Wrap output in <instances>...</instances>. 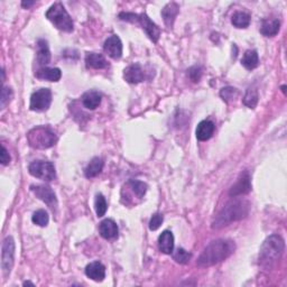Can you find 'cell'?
Segmentation results:
<instances>
[{
  "instance_id": "1",
  "label": "cell",
  "mask_w": 287,
  "mask_h": 287,
  "mask_svg": "<svg viewBox=\"0 0 287 287\" xmlns=\"http://www.w3.org/2000/svg\"><path fill=\"white\" fill-rule=\"evenodd\" d=\"M236 250V245L229 239H217L209 244L198 259L200 267H210L226 261Z\"/></svg>"
},
{
  "instance_id": "2",
  "label": "cell",
  "mask_w": 287,
  "mask_h": 287,
  "mask_svg": "<svg viewBox=\"0 0 287 287\" xmlns=\"http://www.w3.org/2000/svg\"><path fill=\"white\" fill-rule=\"evenodd\" d=\"M249 204L243 200H235L227 204V206L219 212L212 222V228L220 229V228L229 226L230 223L241 220L248 216Z\"/></svg>"
},
{
  "instance_id": "3",
  "label": "cell",
  "mask_w": 287,
  "mask_h": 287,
  "mask_svg": "<svg viewBox=\"0 0 287 287\" xmlns=\"http://www.w3.org/2000/svg\"><path fill=\"white\" fill-rule=\"evenodd\" d=\"M285 243L279 235H272L264 241L259 252V263L263 266H272L283 256Z\"/></svg>"
},
{
  "instance_id": "4",
  "label": "cell",
  "mask_w": 287,
  "mask_h": 287,
  "mask_svg": "<svg viewBox=\"0 0 287 287\" xmlns=\"http://www.w3.org/2000/svg\"><path fill=\"white\" fill-rule=\"evenodd\" d=\"M27 142L30 147L36 149H47L53 147L57 142V137L49 127L38 126L27 134Z\"/></svg>"
},
{
  "instance_id": "5",
  "label": "cell",
  "mask_w": 287,
  "mask_h": 287,
  "mask_svg": "<svg viewBox=\"0 0 287 287\" xmlns=\"http://www.w3.org/2000/svg\"><path fill=\"white\" fill-rule=\"evenodd\" d=\"M45 16L57 29L62 31L71 33V31H73V28H74L71 16L61 2H55L52 4L46 13H45Z\"/></svg>"
},
{
  "instance_id": "6",
  "label": "cell",
  "mask_w": 287,
  "mask_h": 287,
  "mask_svg": "<svg viewBox=\"0 0 287 287\" xmlns=\"http://www.w3.org/2000/svg\"><path fill=\"white\" fill-rule=\"evenodd\" d=\"M119 18L121 20L129 21V22H138L142 26V28L145 30L148 37L153 40L154 43H157L161 36V29L146 15V13H134V12H120Z\"/></svg>"
},
{
  "instance_id": "7",
  "label": "cell",
  "mask_w": 287,
  "mask_h": 287,
  "mask_svg": "<svg viewBox=\"0 0 287 287\" xmlns=\"http://www.w3.org/2000/svg\"><path fill=\"white\" fill-rule=\"evenodd\" d=\"M28 172L31 176L46 182H51L56 177L55 167H54L53 163L47 161H35L30 163Z\"/></svg>"
},
{
  "instance_id": "8",
  "label": "cell",
  "mask_w": 287,
  "mask_h": 287,
  "mask_svg": "<svg viewBox=\"0 0 287 287\" xmlns=\"http://www.w3.org/2000/svg\"><path fill=\"white\" fill-rule=\"evenodd\" d=\"M15 263V240L12 237H7L2 243L1 252V268L4 276H8Z\"/></svg>"
},
{
  "instance_id": "9",
  "label": "cell",
  "mask_w": 287,
  "mask_h": 287,
  "mask_svg": "<svg viewBox=\"0 0 287 287\" xmlns=\"http://www.w3.org/2000/svg\"><path fill=\"white\" fill-rule=\"evenodd\" d=\"M52 103V92L49 89H39L31 94L29 108L30 110L42 112L46 111Z\"/></svg>"
},
{
  "instance_id": "10",
  "label": "cell",
  "mask_w": 287,
  "mask_h": 287,
  "mask_svg": "<svg viewBox=\"0 0 287 287\" xmlns=\"http://www.w3.org/2000/svg\"><path fill=\"white\" fill-rule=\"evenodd\" d=\"M31 192H33L36 198L42 200L44 203L52 209L53 211L56 210L57 208V199L54 191L47 185H31L30 186Z\"/></svg>"
},
{
  "instance_id": "11",
  "label": "cell",
  "mask_w": 287,
  "mask_h": 287,
  "mask_svg": "<svg viewBox=\"0 0 287 287\" xmlns=\"http://www.w3.org/2000/svg\"><path fill=\"white\" fill-rule=\"evenodd\" d=\"M252 191V182H250V175L248 172H245L240 175L238 181L236 182L235 185H232L230 189V197H240V195L247 194Z\"/></svg>"
},
{
  "instance_id": "12",
  "label": "cell",
  "mask_w": 287,
  "mask_h": 287,
  "mask_svg": "<svg viewBox=\"0 0 287 287\" xmlns=\"http://www.w3.org/2000/svg\"><path fill=\"white\" fill-rule=\"evenodd\" d=\"M103 49L113 60H119L122 55V43L117 35L108 37L104 42Z\"/></svg>"
},
{
  "instance_id": "13",
  "label": "cell",
  "mask_w": 287,
  "mask_h": 287,
  "mask_svg": "<svg viewBox=\"0 0 287 287\" xmlns=\"http://www.w3.org/2000/svg\"><path fill=\"white\" fill-rule=\"evenodd\" d=\"M124 77L128 83L131 84L140 83V82H143L145 80L144 67L138 64V63H135V64L127 66L124 71Z\"/></svg>"
},
{
  "instance_id": "14",
  "label": "cell",
  "mask_w": 287,
  "mask_h": 287,
  "mask_svg": "<svg viewBox=\"0 0 287 287\" xmlns=\"http://www.w3.org/2000/svg\"><path fill=\"white\" fill-rule=\"evenodd\" d=\"M216 126L211 120H202L197 127L195 135L200 142H207L215 134Z\"/></svg>"
},
{
  "instance_id": "15",
  "label": "cell",
  "mask_w": 287,
  "mask_h": 287,
  "mask_svg": "<svg viewBox=\"0 0 287 287\" xmlns=\"http://www.w3.org/2000/svg\"><path fill=\"white\" fill-rule=\"evenodd\" d=\"M85 275L94 282H102L106 279V267L100 262H93L85 267Z\"/></svg>"
},
{
  "instance_id": "16",
  "label": "cell",
  "mask_w": 287,
  "mask_h": 287,
  "mask_svg": "<svg viewBox=\"0 0 287 287\" xmlns=\"http://www.w3.org/2000/svg\"><path fill=\"white\" fill-rule=\"evenodd\" d=\"M118 226L112 219H106L99 225V232L102 238L110 240L115 239L118 237Z\"/></svg>"
},
{
  "instance_id": "17",
  "label": "cell",
  "mask_w": 287,
  "mask_h": 287,
  "mask_svg": "<svg viewBox=\"0 0 287 287\" xmlns=\"http://www.w3.org/2000/svg\"><path fill=\"white\" fill-rule=\"evenodd\" d=\"M36 62H37V64L40 67H45L51 62V51H49L47 40H37V56H36Z\"/></svg>"
},
{
  "instance_id": "18",
  "label": "cell",
  "mask_w": 287,
  "mask_h": 287,
  "mask_svg": "<svg viewBox=\"0 0 287 287\" xmlns=\"http://www.w3.org/2000/svg\"><path fill=\"white\" fill-rule=\"evenodd\" d=\"M179 12H180V6L176 2L167 3L166 6L163 8L162 17L168 28H172L173 25H174L175 18L179 15Z\"/></svg>"
},
{
  "instance_id": "19",
  "label": "cell",
  "mask_w": 287,
  "mask_h": 287,
  "mask_svg": "<svg viewBox=\"0 0 287 287\" xmlns=\"http://www.w3.org/2000/svg\"><path fill=\"white\" fill-rule=\"evenodd\" d=\"M35 75L37 79L40 80H46L51 82H57L60 81L62 77V72L57 67H39V69L36 71Z\"/></svg>"
},
{
  "instance_id": "20",
  "label": "cell",
  "mask_w": 287,
  "mask_h": 287,
  "mask_svg": "<svg viewBox=\"0 0 287 287\" xmlns=\"http://www.w3.org/2000/svg\"><path fill=\"white\" fill-rule=\"evenodd\" d=\"M158 247L163 254L170 255L174 252V236L171 231H164L158 237Z\"/></svg>"
},
{
  "instance_id": "21",
  "label": "cell",
  "mask_w": 287,
  "mask_h": 287,
  "mask_svg": "<svg viewBox=\"0 0 287 287\" xmlns=\"http://www.w3.org/2000/svg\"><path fill=\"white\" fill-rule=\"evenodd\" d=\"M102 95L101 93H99L98 91H86L85 93H83L81 98L82 104L89 110H94L97 109L100 103H101Z\"/></svg>"
},
{
  "instance_id": "22",
  "label": "cell",
  "mask_w": 287,
  "mask_h": 287,
  "mask_svg": "<svg viewBox=\"0 0 287 287\" xmlns=\"http://www.w3.org/2000/svg\"><path fill=\"white\" fill-rule=\"evenodd\" d=\"M85 64L88 67H91V69H95V70H100V69H106V67L109 65L108 61L106 60L102 54H98V53H88L85 55Z\"/></svg>"
},
{
  "instance_id": "23",
  "label": "cell",
  "mask_w": 287,
  "mask_h": 287,
  "mask_svg": "<svg viewBox=\"0 0 287 287\" xmlns=\"http://www.w3.org/2000/svg\"><path fill=\"white\" fill-rule=\"evenodd\" d=\"M103 165H104V162L102 158L94 157L92 161L88 164V166L85 167V170H84L85 177H88V179H93V177L98 176L100 173L102 172Z\"/></svg>"
},
{
  "instance_id": "24",
  "label": "cell",
  "mask_w": 287,
  "mask_h": 287,
  "mask_svg": "<svg viewBox=\"0 0 287 287\" xmlns=\"http://www.w3.org/2000/svg\"><path fill=\"white\" fill-rule=\"evenodd\" d=\"M281 21L279 19H267L263 20L261 26V33L267 37H272V36L277 35L280 31Z\"/></svg>"
},
{
  "instance_id": "25",
  "label": "cell",
  "mask_w": 287,
  "mask_h": 287,
  "mask_svg": "<svg viewBox=\"0 0 287 287\" xmlns=\"http://www.w3.org/2000/svg\"><path fill=\"white\" fill-rule=\"evenodd\" d=\"M241 64L247 70H254L256 69L259 64V56L258 53L254 49H249V51L244 54L243 58H241Z\"/></svg>"
},
{
  "instance_id": "26",
  "label": "cell",
  "mask_w": 287,
  "mask_h": 287,
  "mask_svg": "<svg viewBox=\"0 0 287 287\" xmlns=\"http://www.w3.org/2000/svg\"><path fill=\"white\" fill-rule=\"evenodd\" d=\"M231 22L237 28H247L250 25V16L247 12L237 11L232 15Z\"/></svg>"
},
{
  "instance_id": "27",
  "label": "cell",
  "mask_w": 287,
  "mask_h": 287,
  "mask_svg": "<svg viewBox=\"0 0 287 287\" xmlns=\"http://www.w3.org/2000/svg\"><path fill=\"white\" fill-rule=\"evenodd\" d=\"M258 99H259V95H258L257 89L249 88L247 91H246V94L244 97V104L250 109H254L257 106Z\"/></svg>"
},
{
  "instance_id": "28",
  "label": "cell",
  "mask_w": 287,
  "mask_h": 287,
  "mask_svg": "<svg viewBox=\"0 0 287 287\" xmlns=\"http://www.w3.org/2000/svg\"><path fill=\"white\" fill-rule=\"evenodd\" d=\"M127 185L129 186V189H131V191L137 195L139 199H143L145 197L146 192H147V184L144 183V182H140V181H135V180H130L128 181V183Z\"/></svg>"
},
{
  "instance_id": "29",
  "label": "cell",
  "mask_w": 287,
  "mask_h": 287,
  "mask_svg": "<svg viewBox=\"0 0 287 287\" xmlns=\"http://www.w3.org/2000/svg\"><path fill=\"white\" fill-rule=\"evenodd\" d=\"M94 209H95V213H97V216L99 218H101V217H103L104 215H106L107 209H108V204H107L106 199H104V197L101 193L97 194V197H95Z\"/></svg>"
},
{
  "instance_id": "30",
  "label": "cell",
  "mask_w": 287,
  "mask_h": 287,
  "mask_svg": "<svg viewBox=\"0 0 287 287\" xmlns=\"http://www.w3.org/2000/svg\"><path fill=\"white\" fill-rule=\"evenodd\" d=\"M31 221L39 227H46L49 221L48 213L45 210H43V209H40V210L34 212L33 217H31Z\"/></svg>"
},
{
  "instance_id": "31",
  "label": "cell",
  "mask_w": 287,
  "mask_h": 287,
  "mask_svg": "<svg viewBox=\"0 0 287 287\" xmlns=\"http://www.w3.org/2000/svg\"><path fill=\"white\" fill-rule=\"evenodd\" d=\"M173 254V258H174V261L179 264H182V265H185V264H188L191 258H192V255H191L189 252H186L185 249L183 248H177L174 253Z\"/></svg>"
},
{
  "instance_id": "32",
  "label": "cell",
  "mask_w": 287,
  "mask_h": 287,
  "mask_svg": "<svg viewBox=\"0 0 287 287\" xmlns=\"http://www.w3.org/2000/svg\"><path fill=\"white\" fill-rule=\"evenodd\" d=\"M220 95L225 101H231V100H234L238 95V91L232 88V86H227V88L221 89Z\"/></svg>"
},
{
  "instance_id": "33",
  "label": "cell",
  "mask_w": 287,
  "mask_h": 287,
  "mask_svg": "<svg viewBox=\"0 0 287 287\" xmlns=\"http://www.w3.org/2000/svg\"><path fill=\"white\" fill-rule=\"evenodd\" d=\"M12 98V90L8 86H3L1 90V95H0V106H1V109L6 107V104L9 103Z\"/></svg>"
},
{
  "instance_id": "34",
  "label": "cell",
  "mask_w": 287,
  "mask_h": 287,
  "mask_svg": "<svg viewBox=\"0 0 287 287\" xmlns=\"http://www.w3.org/2000/svg\"><path fill=\"white\" fill-rule=\"evenodd\" d=\"M163 221H164L163 215H161V213H155V215L152 217V219H150V221H149V229L152 231L157 230L158 228L162 226Z\"/></svg>"
},
{
  "instance_id": "35",
  "label": "cell",
  "mask_w": 287,
  "mask_h": 287,
  "mask_svg": "<svg viewBox=\"0 0 287 287\" xmlns=\"http://www.w3.org/2000/svg\"><path fill=\"white\" fill-rule=\"evenodd\" d=\"M202 73L201 66H192L188 70V75L193 82H199L202 76Z\"/></svg>"
},
{
  "instance_id": "36",
  "label": "cell",
  "mask_w": 287,
  "mask_h": 287,
  "mask_svg": "<svg viewBox=\"0 0 287 287\" xmlns=\"http://www.w3.org/2000/svg\"><path fill=\"white\" fill-rule=\"evenodd\" d=\"M0 161H1L2 165H8L9 162H10V155H9L8 150L6 149V147L2 145L1 147V156H0Z\"/></svg>"
},
{
  "instance_id": "37",
  "label": "cell",
  "mask_w": 287,
  "mask_h": 287,
  "mask_svg": "<svg viewBox=\"0 0 287 287\" xmlns=\"http://www.w3.org/2000/svg\"><path fill=\"white\" fill-rule=\"evenodd\" d=\"M33 4H35V1H22V2H21V6H22V7H26V8L33 6Z\"/></svg>"
},
{
  "instance_id": "38",
  "label": "cell",
  "mask_w": 287,
  "mask_h": 287,
  "mask_svg": "<svg viewBox=\"0 0 287 287\" xmlns=\"http://www.w3.org/2000/svg\"><path fill=\"white\" fill-rule=\"evenodd\" d=\"M26 285H30V286H34V283H31V282H25L24 283V286Z\"/></svg>"
},
{
  "instance_id": "39",
  "label": "cell",
  "mask_w": 287,
  "mask_h": 287,
  "mask_svg": "<svg viewBox=\"0 0 287 287\" xmlns=\"http://www.w3.org/2000/svg\"><path fill=\"white\" fill-rule=\"evenodd\" d=\"M282 89H283V92L285 93V91H286V90H285V89H286V86H285V85H283V86H282Z\"/></svg>"
}]
</instances>
